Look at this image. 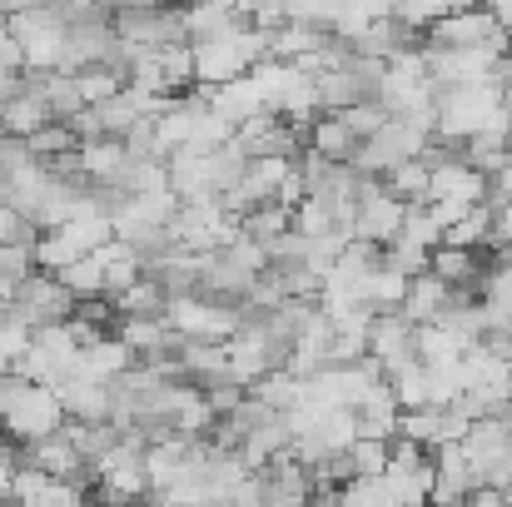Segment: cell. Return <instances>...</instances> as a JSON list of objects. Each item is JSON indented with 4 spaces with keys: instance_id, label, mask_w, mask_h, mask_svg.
I'll return each instance as SVG.
<instances>
[{
    "instance_id": "7c38bea8",
    "label": "cell",
    "mask_w": 512,
    "mask_h": 507,
    "mask_svg": "<svg viewBox=\"0 0 512 507\" xmlns=\"http://www.w3.org/2000/svg\"><path fill=\"white\" fill-rule=\"evenodd\" d=\"M428 199H458V204H478L488 199V174L478 165H468L463 155L443 160L428 169Z\"/></svg>"
},
{
    "instance_id": "603a6c76",
    "label": "cell",
    "mask_w": 512,
    "mask_h": 507,
    "mask_svg": "<svg viewBox=\"0 0 512 507\" xmlns=\"http://www.w3.org/2000/svg\"><path fill=\"white\" fill-rule=\"evenodd\" d=\"M348 458H353V473H383L388 468V438H353L348 443Z\"/></svg>"
},
{
    "instance_id": "ac0fdd59",
    "label": "cell",
    "mask_w": 512,
    "mask_h": 507,
    "mask_svg": "<svg viewBox=\"0 0 512 507\" xmlns=\"http://www.w3.org/2000/svg\"><path fill=\"white\" fill-rule=\"evenodd\" d=\"M165 304H170V294H165V284L145 269L130 289H120L115 294V314H165Z\"/></svg>"
},
{
    "instance_id": "2e32d148",
    "label": "cell",
    "mask_w": 512,
    "mask_h": 507,
    "mask_svg": "<svg viewBox=\"0 0 512 507\" xmlns=\"http://www.w3.org/2000/svg\"><path fill=\"white\" fill-rule=\"evenodd\" d=\"M304 140H309V150H314V155H324V160H348V155L358 150V135L343 125L339 115H329V110L309 120Z\"/></svg>"
},
{
    "instance_id": "8fae6325",
    "label": "cell",
    "mask_w": 512,
    "mask_h": 507,
    "mask_svg": "<svg viewBox=\"0 0 512 507\" xmlns=\"http://www.w3.org/2000/svg\"><path fill=\"white\" fill-rule=\"evenodd\" d=\"M55 398H60V408H65V418H110L115 413V393H110V383L105 378H90V373H65L60 383H55Z\"/></svg>"
},
{
    "instance_id": "e0dca14e",
    "label": "cell",
    "mask_w": 512,
    "mask_h": 507,
    "mask_svg": "<svg viewBox=\"0 0 512 507\" xmlns=\"http://www.w3.org/2000/svg\"><path fill=\"white\" fill-rule=\"evenodd\" d=\"M25 145H30V155H35V160L60 165V160H70V155H75L80 135H75L65 120H45L40 130H30V135H25Z\"/></svg>"
},
{
    "instance_id": "d6986e66",
    "label": "cell",
    "mask_w": 512,
    "mask_h": 507,
    "mask_svg": "<svg viewBox=\"0 0 512 507\" xmlns=\"http://www.w3.org/2000/svg\"><path fill=\"white\" fill-rule=\"evenodd\" d=\"M55 274H60V284H65L75 299H95V294H105V269H100L95 249H90V254H80L75 264L55 269Z\"/></svg>"
},
{
    "instance_id": "9c48e42d",
    "label": "cell",
    "mask_w": 512,
    "mask_h": 507,
    "mask_svg": "<svg viewBox=\"0 0 512 507\" xmlns=\"http://www.w3.org/2000/svg\"><path fill=\"white\" fill-rule=\"evenodd\" d=\"M25 463H35V468H45V473H55V478H65V483H80V488L90 493V463L80 458V448L70 443L65 428H55V433L25 443Z\"/></svg>"
},
{
    "instance_id": "4316f807",
    "label": "cell",
    "mask_w": 512,
    "mask_h": 507,
    "mask_svg": "<svg viewBox=\"0 0 512 507\" xmlns=\"http://www.w3.org/2000/svg\"><path fill=\"white\" fill-rule=\"evenodd\" d=\"M448 10H478V5H488V0H443Z\"/></svg>"
},
{
    "instance_id": "5b68a950",
    "label": "cell",
    "mask_w": 512,
    "mask_h": 507,
    "mask_svg": "<svg viewBox=\"0 0 512 507\" xmlns=\"http://www.w3.org/2000/svg\"><path fill=\"white\" fill-rule=\"evenodd\" d=\"M10 309H15V319H25L30 329H40V324H60V319H70L75 314V294L60 284V274L55 269H30V274H20L15 279V289H10Z\"/></svg>"
},
{
    "instance_id": "7a4b0ae2",
    "label": "cell",
    "mask_w": 512,
    "mask_h": 507,
    "mask_svg": "<svg viewBox=\"0 0 512 507\" xmlns=\"http://www.w3.org/2000/svg\"><path fill=\"white\" fill-rule=\"evenodd\" d=\"M254 60H264V30H254L249 20H239L219 35L189 40V65H194L199 85H224V80L244 75Z\"/></svg>"
},
{
    "instance_id": "cb8c5ba5",
    "label": "cell",
    "mask_w": 512,
    "mask_h": 507,
    "mask_svg": "<svg viewBox=\"0 0 512 507\" xmlns=\"http://www.w3.org/2000/svg\"><path fill=\"white\" fill-rule=\"evenodd\" d=\"M493 254H512V204H493V234H488Z\"/></svg>"
},
{
    "instance_id": "4fadbf2b",
    "label": "cell",
    "mask_w": 512,
    "mask_h": 507,
    "mask_svg": "<svg viewBox=\"0 0 512 507\" xmlns=\"http://www.w3.org/2000/svg\"><path fill=\"white\" fill-rule=\"evenodd\" d=\"M10 498H20V503H80V498H90V493H85L80 483H65V478H55V473L25 463V468L10 473Z\"/></svg>"
},
{
    "instance_id": "7402d4cb",
    "label": "cell",
    "mask_w": 512,
    "mask_h": 507,
    "mask_svg": "<svg viewBox=\"0 0 512 507\" xmlns=\"http://www.w3.org/2000/svg\"><path fill=\"white\" fill-rule=\"evenodd\" d=\"M343 125L358 135V140H368L383 120H388V110H383V100H373V95H363V100H353V105H343V110H334Z\"/></svg>"
},
{
    "instance_id": "5bb4252c",
    "label": "cell",
    "mask_w": 512,
    "mask_h": 507,
    "mask_svg": "<svg viewBox=\"0 0 512 507\" xmlns=\"http://www.w3.org/2000/svg\"><path fill=\"white\" fill-rule=\"evenodd\" d=\"M448 304H453V284H443L433 269H423V274L408 279V294H403L398 309H403L413 324H428V319H438Z\"/></svg>"
},
{
    "instance_id": "484cf974",
    "label": "cell",
    "mask_w": 512,
    "mask_h": 507,
    "mask_svg": "<svg viewBox=\"0 0 512 507\" xmlns=\"http://www.w3.org/2000/svg\"><path fill=\"white\" fill-rule=\"evenodd\" d=\"M30 5H45V0H0V15H20V10H30Z\"/></svg>"
},
{
    "instance_id": "52a82bcc",
    "label": "cell",
    "mask_w": 512,
    "mask_h": 507,
    "mask_svg": "<svg viewBox=\"0 0 512 507\" xmlns=\"http://www.w3.org/2000/svg\"><path fill=\"white\" fill-rule=\"evenodd\" d=\"M503 25L493 20L488 5L478 10H443L433 25H423V45H443V50H458V45H488L498 40Z\"/></svg>"
},
{
    "instance_id": "277c9868",
    "label": "cell",
    "mask_w": 512,
    "mask_h": 507,
    "mask_svg": "<svg viewBox=\"0 0 512 507\" xmlns=\"http://www.w3.org/2000/svg\"><path fill=\"white\" fill-rule=\"evenodd\" d=\"M10 35L20 45V60L25 70H60V55H65V20L60 10L45 0V5H30L20 15H10Z\"/></svg>"
},
{
    "instance_id": "8992f818",
    "label": "cell",
    "mask_w": 512,
    "mask_h": 507,
    "mask_svg": "<svg viewBox=\"0 0 512 507\" xmlns=\"http://www.w3.org/2000/svg\"><path fill=\"white\" fill-rule=\"evenodd\" d=\"M403 199L378 179V174H363L358 179V204H353V239H373V244H388L393 234H398V224H403Z\"/></svg>"
},
{
    "instance_id": "d4e9b609",
    "label": "cell",
    "mask_w": 512,
    "mask_h": 507,
    "mask_svg": "<svg viewBox=\"0 0 512 507\" xmlns=\"http://www.w3.org/2000/svg\"><path fill=\"white\" fill-rule=\"evenodd\" d=\"M488 204H512V160L498 174H488Z\"/></svg>"
},
{
    "instance_id": "30bf717a",
    "label": "cell",
    "mask_w": 512,
    "mask_h": 507,
    "mask_svg": "<svg viewBox=\"0 0 512 507\" xmlns=\"http://www.w3.org/2000/svg\"><path fill=\"white\" fill-rule=\"evenodd\" d=\"M413 334H418V324H413L403 309L373 314V324H368V358H378L383 373L398 368V363H408V358H418V353H413Z\"/></svg>"
},
{
    "instance_id": "9a60e30c",
    "label": "cell",
    "mask_w": 512,
    "mask_h": 507,
    "mask_svg": "<svg viewBox=\"0 0 512 507\" xmlns=\"http://www.w3.org/2000/svg\"><path fill=\"white\" fill-rule=\"evenodd\" d=\"M45 120H50V105H45L25 80H20V90H15V95H5V100H0V130H5V135H20V140H25V135H30V130H40Z\"/></svg>"
},
{
    "instance_id": "44dd1931",
    "label": "cell",
    "mask_w": 512,
    "mask_h": 507,
    "mask_svg": "<svg viewBox=\"0 0 512 507\" xmlns=\"http://www.w3.org/2000/svg\"><path fill=\"white\" fill-rule=\"evenodd\" d=\"M70 75H75L85 105H95V100H105V95H115V90L125 85V70H115V65H80V70H70Z\"/></svg>"
},
{
    "instance_id": "6da1fadb",
    "label": "cell",
    "mask_w": 512,
    "mask_h": 507,
    "mask_svg": "<svg viewBox=\"0 0 512 507\" xmlns=\"http://www.w3.org/2000/svg\"><path fill=\"white\" fill-rule=\"evenodd\" d=\"M55 428H65V408H60L55 388L5 368L0 373V433L25 448V443H35Z\"/></svg>"
},
{
    "instance_id": "3957f363",
    "label": "cell",
    "mask_w": 512,
    "mask_h": 507,
    "mask_svg": "<svg viewBox=\"0 0 512 507\" xmlns=\"http://www.w3.org/2000/svg\"><path fill=\"white\" fill-rule=\"evenodd\" d=\"M105 239H115L110 214H75V219H60V224H50V229L35 234V264H40V269H65V264H75L80 254L100 249Z\"/></svg>"
},
{
    "instance_id": "ffe728a7",
    "label": "cell",
    "mask_w": 512,
    "mask_h": 507,
    "mask_svg": "<svg viewBox=\"0 0 512 507\" xmlns=\"http://www.w3.org/2000/svg\"><path fill=\"white\" fill-rule=\"evenodd\" d=\"M383 184L403 199V204H423L428 199V165L413 155V160H398V165L383 174Z\"/></svg>"
},
{
    "instance_id": "ba28073f",
    "label": "cell",
    "mask_w": 512,
    "mask_h": 507,
    "mask_svg": "<svg viewBox=\"0 0 512 507\" xmlns=\"http://www.w3.org/2000/svg\"><path fill=\"white\" fill-rule=\"evenodd\" d=\"M478 483H483L478 478V463H473V453L463 443H438L433 448V493L428 498H438V503H468V493Z\"/></svg>"
}]
</instances>
